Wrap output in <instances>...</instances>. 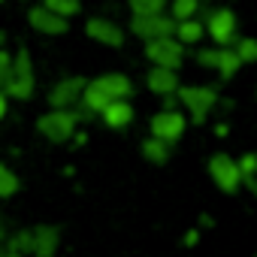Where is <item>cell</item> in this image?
Returning <instances> with one entry per match:
<instances>
[{
  "label": "cell",
  "instance_id": "cell-8",
  "mask_svg": "<svg viewBox=\"0 0 257 257\" xmlns=\"http://www.w3.org/2000/svg\"><path fill=\"white\" fill-rule=\"evenodd\" d=\"M131 31L143 40H158V37H173L176 31V22L164 13H155V16H134L131 22Z\"/></svg>",
  "mask_w": 257,
  "mask_h": 257
},
{
  "label": "cell",
  "instance_id": "cell-23",
  "mask_svg": "<svg viewBox=\"0 0 257 257\" xmlns=\"http://www.w3.org/2000/svg\"><path fill=\"white\" fill-rule=\"evenodd\" d=\"M19 176L7 167V164H0V197H13L16 191H19Z\"/></svg>",
  "mask_w": 257,
  "mask_h": 257
},
{
  "label": "cell",
  "instance_id": "cell-12",
  "mask_svg": "<svg viewBox=\"0 0 257 257\" xmlns=\"http://www.w3.org/2000/svg\"><path fill=\"white\" fill-rule=\"evenodd\" d=\"M58 239H61L58 227H52V224L34 227V230H31V254H37V257H55Z\"/></svg>",
  "mask_w": 257,
  "mask_h": 257
},
{
  "label": "cell",
  "instance_id": "cell-14",
  "mask_svg": "<svg viewBox=\"0 0 257 257\" xmlns=\"http://www.w3.org/2000/svg\"><path fill=\"white\" fill-rule=\"evenodd\" d=\"M100 115H103V121H106L109 127L121 131V127H127V124L134 121V106L127 103V100H109V103L100 109Z\"/></svg>",
  "mask_w": 257,
  "mask_h": 257
},
{
  "label": "cell",
  "instance_id": "cell-9",
  "mask_svg": "<svg viewBox=\"0 0 257 257\" xmlns=\"http://www.w3.org/2000/svg\"><path fill=\"white\" fill-rule=\"evenodd\" d=\"M82 88H85V79L82 76H67L61 79L52 91H49V103L52 109H73L82 97Z\"/></svg>",
  "mask_w": 257,
  "mask_h": 257
},
{
  "label": "cell",
  "instance_id": "cell-30",
  "mask_svg": "<svg viewBox=\"0 0 257 257\" xmlns=\"http://www.w3.org/2000/svg\"><path fill=\"white\" fill-rule=\"evenodd\" d=\"M185 242H188V245H194V242H197V230H191V233L185 236Z\"/></svg>",
  "mask_w": 257,
  "mask_h": 257
},
{
  "label": "cell",
  "instance_id": "cell-15",
  "mask_svg": "<svg viewBox=\"0 0 257 257\" xmlns=\"http://www.w3.org/2000/svg\"><path fill=\"white\" fill-rule=\"evenodd\" d=\"M146 82H149V88H152L155 94H161V97L176 94V88H179V76H176V70H167V67H152L149 76H146Z\"/></svg>",
  "mask_w": 257,
  "mask_h": 257
},
{
  "label": "cell",
  "instance_id": "cell-2",
  "mask_svg": "<svg viewBox=\"0 0 257 257\" xmlns=\"http://www.w3.org/2000/svg\"><path fill=\"white\" fill-rule=\"evenodd\" d=\"M79 121H82V115L73 112V109H52V112L40 115L37 131H40L46 140H52V143H67V140L76 137Z\"/></svg>",
  "mask_w": 257,
  "mask_h": 257
},
{
  "label": "cell",
  "instance_id": "cell-21",
  "mask_svg": "<svg viewBox=\"0 0 257 257\" xmlns=\"http://www.w3.org/2000/svg\"><path fill=\"white\" fill-rule=\"evenodd\" d=\"M200 10V0H173L170 4V19L182 22V19H194Z\"/></svg>",
  "mask_w": 257,
  "mask_h": 257
},
{
  "label": "cell",
  "instance_id": "cell-13",
  "mask_svg": "<svg viewBox=\"0 0 257 257\" xmlns=\"http://www.w3.org/2000/svg\"><path fill=\"white\" fill-rule=\"evenodd\" d=\"M94 82L106 91L109 100H127V97L134 94V82L127 79L124 73H106V76H97Z\"/></svg>",
  "mask_w": 257,
  "mask_h": 257
},
{
  "label": "cell",
  "instance_id": "cell-27",
  "mask_svg": "<svg viewBox=\"0 0 257 257\" xmlns=\"http://www.w3.org/2000/svg\"><path fill=\"white\" fill-rule=\"evenodd\" d=\"M176 106H179L176 94H167V100H164V109H176Z\"/></svg>",
  "mask_w": 257,
  "mask_h": 257
},
{
  "label": "cell",
  "instance_id": "cell-22",
  "mask_svg": "<svg viewBox=\"0 0 257 257\" xmlns=\"http://www.w3.org/2000/svg\"><path fill=\"white\" fill-rule=\"evenodd\" d=\"M233 52H236V58H239L242 64H251V61H257V40L242 37V40H236Z\"/></svg>",
  "mask_w": 257,
  "mask_h": 257
},
{
  "label": "cell",
  "instance_id": "cell-3",
  "mask_svg": "<svg viewBox=\"0 0 257 257\" xmlns=\"http://www.w3.org/2000/svg\"><path fill=\"white\" fill-rule=\"evenodd\" d=\"M176 100L188 109L191 124H203L209 118V112L215 109L218 94H215V88H206V85H185V88H176Z\"/></svg>",
  "mask_w": 257,
  "mask_h": 257
},
{
  "label": "cell",
  "instance_id": "cell-18",
  "mask_svg": "<svg viewBox=\"0 0 257 257\" xmlns=\"http://www.w3.org/2000/svg\"><path fill=\"white\" fill-rule=\"evenodd\" d=\"M143 158H146L149 164H167V161H170V146H167L164 140L149 137V140L143 143Z\"/></svg>",
  "mask_w": 257,
  "mask_h": 257
},
{
  "label": "cell",
  "instance_id": "cell-20",
  "mask_svg": "<svg viewBox=\"0 0 257 257\" xmlns=\"http://www.w3.org/2000/svg\"><path fill=\"white\" fill-rule=\"evenodd\" d=\"M43 7L52 10V13L61 16V19H73V16L82 13V4H79V0H43Z\"/></svg>",
  "mask_w": 257,
  "mask_h": 257
},
{
  "label": "cell",
  "instance_id": "cell-17",
  "mask_svg": "<svg viewBox=\"0 0 257 257\" xmlns=\"http://www.w3.org/2000/svg\"><path fill=\"white\" fill-rule=\"evenodd\" d=\"M239 67H242V61L236 58V52L227 49V46H221L218 55H215V70H218V76H221V79H233V76L239 73Z\"/></svg>",
  "mask_w": 257,
  "mask_h": 257
},
{
  "label": "cell",
  "instance_id": "cell-4",
  "mask_svg": "<svg viewBox=\"0 0 257 257\" xmlns=\"http://www.w3.org/2000/svg\"><path fill=\"white\" fill-rule=\"evenodd\" d=\"M146 58L155 67H167V70H179L185 61V46L176 37H158V40H146Z\"/></svg>",
  "mask_w": 257,
  "mask_h": 257
},
{
  "label": "cell",
  "instance_id": "cell-11",
  "mask_svg": "<svg viewBox=\"0 0 257 257\" xmlns=\"http://www.w3.org/2000/svg\"><path fill=\"white\" fill-rule=\"evenodd\" d=\"M85 34L91 37V40H97V43H103V46H121L124 43V31L115 25V22H109V19H88L85 22Z\"/></svg>",
  "mask_w": 257,
  "mask_h": 257
},
{
  "label": "cell",
  "instance_id": "cell-6",
  "mask_svg": "<svg viewBox=\"0 0 257 257\" xmlns=\"http://www.w3.org/2000/svg\"><path fill=\"white\" fill-rule=\"evenodd\" d=\"M209 176H212V182H215L224 194H236L239 185H242V176H239L236 161H233L230 155H224V152H218V155L209 158Z\"/></svg>",
  "mask_w": 257,
  "mask_h": 257
},
{
  "label": "cell",
  "instance_id": "cell-7",
  "mask_svg": "<svg viewBox=\"0 0 257 257\" xmlns=\"http://www.w3.org/2000/svg\"><path fill=\"white\" fill-rule=\"evenodd\" d=\"M203 28L209 31V37H212L218 46H230V43L236 40L239 19H236V13H233V10H215V13L206 19V25H203Z\"/></svg>",
  "mask_w": 257,
  "mask_h": 257
},
{
  "label": "cell",
  "instance_id": "cell-10",
  "mask_svg": "<svg viewBox=\"0 0 257 257\" xmlns=\"http://www.w3.org/2000/svg\"><path fill=\"white\" fill-rule=\"evenodd\" d=\"M28 22H31V28H34L37 34H49V37H61V34L70 31V28H67V19L55 16V13L46 10V7H34V10L28 13Z\"/></svg>",
  "mask_w": 257,
  "mask_h": 257
},
{
  "label": "cell",
  "instance_id": "cell-25",
  "mask_svg": "<svg viewBox=\"0 0 257 257\" xmlns=\"http://www.w3.org/2000/svg\"><path fill=\"white\" fill-rule=\"evenodd\" d=\"M7 248H10V251H19V254H28V251H31V230H19V233H13Z\"/></svg>",
  "mask_w": 257,
  "mask_h": 257
},
{
  "label": "cell",
  "instance_id": "cell-31",
  "mask_svg": "<svg viewBox=\"0 0 257 257\" xmlns=\"http://www.w3.org/2000/svg\"><path fill=\"white\" fill-rule=\"evenodd\" d=\"M0 242H4V218H0Z\"/></svg>",
  "mask_w": 257,
  "mask_h": 257
},
{
  "label": "cell",
  "instance_id": "cell-29",
  "mask_svg": "<svg viewBox=\"0 0 257 257\" xmlns=\"http://www.w3.org/2000/svg\"><path fill=\"white\" fill-rule=\"evenodd\" d=\"M0 257H25V254H19V251H10V248H4V251H0Z\"/></svg>",
  "mask_w": 257,
  "mask_h": 257
},
{
  "label": "cell",
  "instance_id": "cell-16",
  "mask_svg": "<svg viewBox=\"0 0 257 257\" xmlns=\"http://www.w3.org/2000/svg\"><path fill=\"white\" fill-rule=\"evenodd\" d=\"M203 34H206V28H203V22H197V19H182V22H176V31H173V37H176L182 46L200 43Z\"/></svg>",
  "mask_w": 257,
  "mask_h": 257
},
{
  "label": "cell",
  "instance_id": "cell-1",
  "mask_svg": "<svg viewBox=\"0 0 257 257\" xmlns=\"http://www.w3.org/2000/svg\"><path fill=\"white\" fill-rule=\"evenodd\" d=\"M34 85H37V79H34V61H31V55L22 49L13 61H10V70H7V76H4V94L7 97H16V100H28L31 94H34Z\"/></svg>",
  "mask_w": 257,
  "mask_h": 257
},
{
  "label": "cell",
  "instance_id": "cell-24",
  "mask_svg": "<svg viewBox=\"0 0 257 257\" xmlns=\"http://www.w3.org/2000/svg\"><path fill=\"white\" fill-rule=\"evenodd\" d=\"M134 10V16H155V13H164L167 0H127Z\"/></svg>",
  "mask_w": 257,
  "mask_h": 257
},
{
  "label": "cell",
  "instance_id": "cell-19",
  "mask_svg": "<svg viewBox=\"0 0 257 257\" xmlns=\"http://www.w3.org/2000/svg\"><path fill=\"white\" fill-rule=\"evenodd\" d=\"M236 167H239V176H242V182L248 185V191L251 194H257V179H254V173H257V155H242L239 161H236Z\"/></svg>",
  "mask_w": 257,
  "mask_h": 257
},
{
  "label": "cell",
  "instance_id": "cell-28",
  "mask_svg": "<svg viewBox=\"0 0 257 257\" xmlns=\"http://www.w3.org/2000/svg\"><path fill=\"white\" fill-rule=\"evenodd\" d=\"M4 115H7V94L0 91V118H4Z\"/></svg>",
  "mask_w": 257,
  "mask_h": 257
},
{
  "label": "cell",
  "instance_id": "cell-26",
  "mask_svg": "<svg viewBox=\"0 0 257 257\" xmlns=\"http://www.w3.org/2000/svg\"><path fill=\"white\" fill-rule=\"evenodd\" d=\"M10 61H13V58L0 49V85H4V76H7V70H10Z\"/></svg>",
  "mask_w": 257,
  "mask_h": 257
},
{
  "label": "cell",
  "instance_id": "cell-5",
  "mask_svg": "<svg viewBox=\"0 0 257 257\" xmlns=\"http://www.w3.org/2000/svg\"><path fill=\"white\" fill-rule=\"evenodd\" d=\"M152 137L155 140H164L167 146L179 143L182 134H185V127H188V118L179 112V109H161L158 115H152Z\"/></svg>",
  "mask_w": 257,
  "mask_h": 257
}]
</instances>
